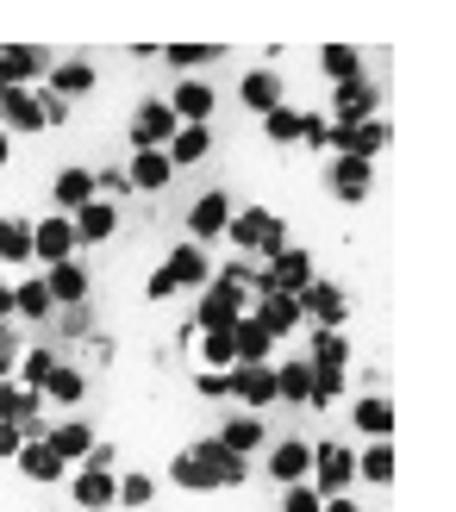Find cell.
I'll list each match as a JSON object with an SVG mask.
<instances>
[{"label":"cell","mask_w":456,"mask_h":512,"mask_svg":"<svg viewBox=\"0 0 456 512\" xmlns=\"http://www.w3.org/2000/svg\"><path fill=\"white\" fill-rule=\"evenodd\" d=\"M319 69L332 75V88H338V82H357L363 75V57L350 44H319Z\"/></svg>","instance_id":"cell-40"},{"label":"cell","mask_w":456,"mask_h":512,"mask_svg":"<svg viewBox=\"0 0 456 512\" xmlns=\"http://www.w3.org/2000/svg\"><path fill=\"white\" fill-rule=\"evenodd\" d=\"M207 150H213V132H207V125H182V132L169 138V163H175V169L207 163Z\"/></svg>","instance_id":"cell-36"},{"label":"cell","mask_w":456,"mask_h":512,"mask_svg":"<svg viewBox=\"0 0 456 512\" xmlns=\"http://www.w3.org/2000/svg\"><path fill=\"white\" fill-rule=\"evenodd\" d=\"M113 500H119V506H150V500H157V481H150V475H138V469H125Z\"/></svg>","instance_id":"cell-43"},{"label":"cell","mask_w":456,"mask_h":512,"mask_svg":"<svg viewBox=\"0 0 456 512\" xmlns=\"http://www.w3.org/2000/svg\"><path fill=\"white\" fill-rule=\"evenodd\" d=\"M19 444H25V431H19V425H7V419H0V456H7V463H13V456H19Z\"/></svg>","instance_id":"cell-51"},{"label":"cell","mask_w":456,"mask_h":512,"mask_svg":"<svg viewBox=\"0 0 456 512\" xmlns=\"http://www.w3.org/2000/svg\"><path fill=\"white\" fill-rule=\"evenodd\" d=\"M244 313H250V294L225 288V281L213 275L207 288H200V313H194V325H200V331H232V325H238Z\"/></svg>","instance_id":"cell-8"},{"label":"cell","mask_w":456,"mask_h":512,"mask_svg":"<svg viewBox=\"0 0 456 512\" xmlns=\"http://www.w3.org/2000/svg\"><path fill=\"white\" fill-rule=\"evenodd\" d=\"M44 288H50V300H57V306H82L88 300V269L75 263V256H69V263H50L44 269Z\"/></svg>","instance_id":"cell-26"},{"label":"cell","mask_w":456,"mask_h":512,"mask_svg":"<svg viewBox=\"0 0 456 512\" xmlns=\"http://www.w3.org/2000/svg\"><path fill=\"white\" fill-rule=\"evenodd\" d=\"M38 94V113H44V132H50V125H63L69 119V100L63 94H50V88H32Z\"/></svg>","instance_id":"cell-48"},{"label":"cell","mask_w":456,"mask_h":512,"mask_svg":"<svg viewBox=\"0 0 456 512\" xmlns=\"http://www.w3.org/2000/svg\"><path fill=\"white\" fill-rule=\"evenodd\" d=\"M238 100H244L250 113H275V107H282V75H275V63L250 69L244 82H238Z\"/></svg>","instance_id":"cell-23"},{"label":"cell","mask_w":456,"mask_h":512,"mask_svg":"<svg viewBox=\"0 0 456 512\" xmlns=\"http://www.w3.org/2000/svg\"><path fill=\"white\" fill-rule=\"evenodd\" d=\"M0 163H7V132H0Z\"/></svg>","instance_id":"cell-54"},{"label":"cell","mask_w":456,"mask_h":512,"mask_svg":"<svg viewBox=\"0 0 456 512\" xmlns=\"http://www.w3.org/2000/svg\"><path fill=\"white\" fill-rule=\"evenodd\" d=\"M300 119H307V113L282 100L275 113H263V138H269V144H300Z\"/></svg>","instance_id":"cell-41"},{"label":"cell","mask_w":456,"mask_h":512,"mask_svg":"<svg viewBox=\"0 0 456 512\" xmlns=\"http://www.w3.org/2000/svg\"><path fill=\"white\" fill-rule=\"evenodd\" d=\"M57 313H63V331H69V338H88V306H57Z\"/></svg>","instance_id":"cell-50"},{"label":"cell","mask_w":456,"mask_h":512,"mask_svg":"<svg viewBox=\"0 0 456 512\" xmlns=\"http://www.w3.org/2000/svg\"><path fill=\"white\" fill-rule=\"evenodd\" d=\"M350 419H357L363 438H388V431H394V400H388V394H363Z\"/></svg>","instance_id":"cell-34"},{"label":"cell","mask_w":456,"mask_h":512,"mask_svg":"<svg viewBox=\"0 0 456 512\" xmlns=\"http://www.w3.org/2000/svg\"><path fill=\"white\" fill-rule=\"evenodd\" d=\"M19 350H25V344H19V331H13V325H0V381H13Z\"/></svg>","instance_id":"cell-47"},{"label":"cell","mask_w":456,"mask_h":512,"mask_svg":"<svg viewBox=\"0 0 456 512\" xmlns=\"http://www.w3.org/2000/svg\"><path fill=\"white\" fill-rule=\"evenodd\" d=\"M207 281H213V256H207V244H194V238H188V244H175L163 263L150 269L144 294H150V300H169L175 288H207Z\"/></svg>","instance_id":"cell-2"},{"label":"cell","mask_w":456,"mask_h":512,"mask_svg":"<svg viewBox=\"0 0 456 512\" xmlns=\"http://www.w3.org/2000/svg\"><path fill=\"white\" fill-rule=\"evenodd\" d=\"M232 194L225 188H213V194H200L194 207H188V232H194V244H207V238H225V225H232Z\"/></svg>","instance_id":"cell-16"},{"label":"cell","mask_w":456,"mask_h":512,"mask_svg":"<svg viewBox=\"0 0 456 512\" xmlns=\"http://www.w3.org/2000/svg\"><path fill=\"white\" fill-rule=\"evenodd\" d=\"M182 132V119L169 113V100H138V113H132V150H169V138Z\"/></svg>","instance_id":"cell-10"},{"label":"cell","mask_w":456,"mask_h":512,"mask_svg":"<svg viewBox=\"0 0 456 512\" xmlns=\"http://www.w3.org/2000/svg\"><path fill=\"white\" fill-rule=\"evenodd\" d=\"M13 463H19L25 481H38V488H63V481H69V463H57V450H50L44 438H25Z\"/></svg>","instance_id":"cell-17"},{"label":"cell","mask_w":456,"mask_h":512,"mask_svg":"<svg viewBox=\"0 0 456 512\" xmlns=\"http://www.w3.org/2000/svg\"><path fill=\"white\" fill-rule=\"evenodd\" d=\"M232 350H238V363H269V356H275V338L244 313V319L232 325Z\"/></svg>","instance_id":"cell-31"},{"label":"cell","mask_w":456,"mask_h":512,"mask_svg":"<svg viewBox=\"0 0 456 512\" xmlns=\"http://www.w3.org/2000/svg\"><path fill=\"white\" fill-rule=\"evenodd\" d=\"M313 275H319V269H313V256L288 244V250H275L269 263L257 269V294H300Z\"/></svg>","instance_id":"cell-6"},{"label":"cell","mask_w":456,"mask_h":512,"mask_svg":"<svg viewBox=\"0 0 456 512\" xmlns=\"http://www.w3.org/2000/svg\"><path fill=\"white\" fill-rule=\"evenodd\" d=\"M250 319H257L269 338H288V331H300V300L294 294H257L250 300Z\"/></svg>","instance_id":"cell-19"},{"label":"cell","mask_w":456,"mask_h":512,"mask_svg":"<svg viewBox=\"0 0 456 512\" xmlns=\"http://www.w3.org/2000/svg\"><path fill=\"white\" fill-rule=\"evenodd\" d=\"M82 250L75 244V219L69 213H44V219H32V263H69V256Z\"/></svg>","instance_id":"cell-9"},{"label":"cell","mask_w":456,"mask_h":512,"mask_svg":"<svg viewBox=\"0 0 456 512\" xmlns=\"http://www.w3.org/2000/svg\"><path fill=\"white\" fill-rule=\"evenodd\" d=\"M163 57H169V63H182V69H200V63H213V57H225V50H219V44H169Z\"/></svg>","instance_id":"cell-44"},{"label":"cell","mask_w":456,"mask_h":512,"mask_svg":"<svg viewBox=\"0 0 456 512\" xmlns=\"http://www.w3.org/2000/svg\"><path fill=\"white\" fill-rule=\"evenodd\" d=\"M325 512H357V506H350V500L338 494V500H325Z\"/></svg>","instance_id":"cell-53"},{"label":"cell","mask_w":456,"mask_h":512,"mask_svg":"<svg viewBox=\"0 0 456 512\" xmlns=\"http://www.w3.org/2000/svg\"><path fill=\"white\" fill-rule=\"evenodd\" d=\"M282 512H325V494L313 488V481H294V488L282 494Z\"/></svg>","instance_id":"cell-45"},{"label":"cell","mask_w":456,"mask_h":512,"mask_svg":"<svg viewBox=\"0 0 456 512\" xmlns=\"http://www.w3.org/2000/svg\"><path fill=\"white\" fill-rule=\"evenodd\" d=\"M332 125H363V119H382V88H375V75H357V82H338L332 88Z\"/></svg>","instance_id":"cell-5"},{"label":"cell","mask_w":456,"mask_h":512,"mask_svg":"<svg viewBox=\"0 0 456 512\" xmlns=\"http://www.w3.org/2000/svg\"><path fill=\"white\" fill-rule=\"evenodd\" d=\"M225 388H232V400H244L250 413H269L275 406V363H232L225 369Z\"/></svg>","instance_id":"cell-11"},{"label":"cell","mask_w":456,"mask_h":512,"mask_svg":"<svg viewBox=\"0 0 456 512\" xmlns=\"http://www.w3.org/2000/svg\"><path fill=\"white\" fill-rule=\"evenodd\" d=\"M200 363H207V369H232L238 363L232 331H200Z\"/></svg>","instance_id":"cell-42"},{"label":"cell","mask_w":456,"mask_h":512,"mask_svg":"<svg viewBox=\"0 0 456 512\" xmlns=\"http://www.w3.org/2000/svg\"><path fill=\"white\" fill-rule=\"evenodd\" d=\"M125 182H132V194H163V188L175 182L169 150H132V163H125Z\"/></svg>","instance_id":"cell-18"},{"label":"cell","mask_w":456,"mask_h":512,"mask_svg":"<svg viewBox=\"0 0 456 512\" xmlns=\"http://www.w3.org/2000/svg\"><path fill=\"white\" fill-rule=\"evenodd\" d=\"M244 475H250V456H232L219 438H200L188 450H175V463H169V481L182 494H219V488H244Z\"/></svg>","instance_id":"cell-1"},{"label":"cell","mask_w":456,"mask_h":512,"mask_svg":"<svg viewBox=\"0 0 456 512\" xmlns=\"http://www.w3.org/2000/svg\"><path fill=\"white\" fill-rule=\"evenodd\" d=\"M119 194H132L125 169H94V200H113V207H119Z\"/></svg>","instance_id":"cell-46"},{"label":"cell","mask_w":456,"mask_h":512,"mask_svg":"<svg viewBox=\"0 0 456 512\" xmlns=\"http://www.w3.org/2000/svg\"><path fill=\"white\" fill-rule=\"evenodd\" d=\"M350 481H357V456H350L344 444H319V450H313V488H319L325 500H338Z\"/></svg>","instance_id":"cell-12"},{"label":"cell","mask_w":456,"mask_h":512,"mask_svg":"<svg viewBox=\"0 0 456 512\" xmlns=\"http://www.w3.org/2000/svg\"><path fill=\"white\" fill-rule=\"evenodd\" d=\"M0 94H7V82H0Z\"/></svg>","instance_id":"cell-55"},{"label":"cell","mask_w":456,"mask_h":512,"mask_svg":"<svg viewBox=\"0 0 456 512\" xmlns=\"http://www.w3.org/2000/svg\"><path fill=\"white\" fill-rule=\"evenodd\" d=\"M50 200H57V213H82L88 200H94V169H82V163H69L57 182H50Z\"/></svg>","instance_id":"cell-25"},{"label":"cell","mask_w":456,"mask_h":512,"mask_svg":"<svg viewBox=\"0 0 456 512\" xmlns=\"http://www.w3.org/2000/svg\"><path fill=\"white\" fill-rule=\"evenodd\" d=\"M50 94H63L69 107L82 94H94V63H50Z\"/></svg>","instance_id":"cell-33"},{"label":"cell","mask_w":456,"mask_h":512,"mask_svg":"<svg viewBox=\"0 0 456 512\" xmlns=\"http://www.w3.org/2000/svg\"><path fill=\"white\" fill-rule=\"evenodd\" d=\"M357 481H369V488H388L394 481V444L388 438H369V450L357 456Z\"/></svg>","instance_id":"cell-35"},{"label":"cell","mask_w":456,"mask_h":512,"mask_svg":"<svg viewBox=\"0 0 456 512\" xmlns=\"http://www.w3.org/2000/svg\"><path fill=\"white\" fill-rule=\"evenodd\" d=\"M13 319V288H0V325Z\"/></svg>","instance_id":"cell-52"},{"label":"cell","mask_w":456,"mask_h":512,"mask_svg":"<svg viewBox=\"0 0 456 512\" xmlns=\"http://www.w3.org/2000/svg\"><path fill=\"white\" fill-rule=\"evenodd\" d=\"M307 369H313V394H307V406H313V413H325V406L344 394V369H350V338H344V331H319Z\"/></svg>","instance_id":"cell-3"},{"label":"cell","mask_w":456,"mask_h":512,"mask_svg":"<svg viewBox=\"0 0 456 512\" xmlns=\"http://www.w3.org/2000/svg\"><path fill=\"white\" fill-rule=\"evenodd\" d=\"M75 219V244H107L113 232H119V207H113V200H88V207L82 213H69Z\"/></svg>","instance_id":"cell-22"},{"label":"cell","mask_w":456,"mask_h":512,"mask_svg":"<svg viewBox=\"0 0 456 512\" xmlns=\"http://www.w3.org/2000/svg\"><path fill=\"white\" fill-rule=\"evenodd\" d=\"M113 494H119V475H113V469H69V500L82 506V512H107V506H119Z\"/></svg>","instance_id":"cell-15"},{"label":"cell","mask_w":456,"mask_h":512,"mask_svg":"<svg viewBox=\"0 0 456 512\" xmlns=\"http://www.w3.org/2000/svg\"><path fill=\"white\" fill-rule=\"evenodd\" d=\"M294 300H300V319H313L319 331H344V319H350L344 288H338V281H325V275H313Z\"/></svg>","instance_id":"cell-7"},{"label":"cell","mask_w":456,"mask_h":512,"mask_svg":"<svg viewBox=\"0 0 456 512\" xmlns=\"http://www.w3.org/2000/svg\"><path fill=\"white\" fill-rule=\"evenodd\" d=\"M307 394H313V369H307V356H300V363H275V400L307 406Z\"/></svg>","instance_id":"cell-38"},{"label":"cell","mask_w":456,"mask_h":512,"mask_svg":"<svg viewBox=\"0 0 456 512\" xmlns=\"http://www.w3.org/2000/svg\"><path fill=\"white\" fill-rule=\"evenodd\" d=\"M219 444L232 450V456H257V450L269 444L263 413H232V419H225V431H219Z\"/></svg>","instance_id":"cell-27"},{"label":"cell","mask_w":456,"mask_h":512,"mask_svg":"<svg viewBox=\"0 0 456 512\" xmlns=\"http://www.w3.org/2000/svg\"><path fill=\"white\" fill-rule=\"evenodd\" d=\"M0 263H32V219L0 213Z\"/></svg>","instance_id":"cell-32"},{"label":"cell","mask_w":456,"mask_h":512,"mask_svg":"<svg viewBox=\"0 0 456 512\" xmlns=\"http://www.w3.org/2000/svg\"><path fill=\"white\" fill-rule=\"evenodd\" d=\"M13 313H25V319H57V300H50L44 275H25L19 288H13Z\"/></svg>","instance_id":"cell-37"},{"label":"cell","mask_w":456,"mask_h":512,"mask_svg":"<svg viewBox=\"0 0 456 512\" xmlns=\"http://www.w3.org/2000/svg\"><path fill=\"white\" fill-rule=\"evenodd\" d=\"M82 400H88V375L75 363H57L44 381V406H82Z\"/></svg>","instance_id":"cell-29"},{"label":"cell","mask_w":456,"mask_h":512,"mask_svg":"<svg viewBox=\"0 0 456 512\" xmlns=\"http://www.w3.org/2000/svg\"><path fill=\"white\" fill-rule=\"evenodd\" d=\"M63 356L50 350V344H38V350H19V369H13V381H25V388H38L44 394V381H50V369H57Z\"/></svg>","instance_id":"cell-39"},{"label":"cell","mask_w":456,"mask_h":512,"mask_svg":"<svg viewBox=\"0 0 456 512\" xmlns=\"http://www.w3.org/2000/svg\"><path fill=\"white\" fill-rule=\"evenodd\" d=\"M194 388L207 394V400H232V388H225V369H200V375H194Z\"/></svg>","instance_id":"cell-49"},{"label":"cell","mask_w":456,"mask_h":512,"mask_svg":"<svg viewBox=\"0 0 456 512\" xmlns=\"http://www.w3.org/2000/svg\"><path fill=\"white\" fill-rule=\"evenodd\" d=\"M213 107H219V94L207 82H182V88H175V100H169V113L182 119V125H207Z\"/></svg>","instance_id":"cell-28"},{"label":"cell","mask_w":456,"mask_h":512,"mask_svg":"<svg viewBox=\"0 0 456 512\" xmlns=\"http://www.w3.org/2000/svg\"><path fill=\"white\" fill-rule=\"evenodd\" d=\"M325 188H332L344 207H363L369 188H375V163H357V157H332L325 163Z\"/></svg>","instance_id":"cell-13"},{"label":"cell","mask_w":456,"mask_h":512,"mask_svg":"<svg viewBox=\"0 0 456 512\" xmlns=\"http://www.w3.org/2000/svg\"><path fill=\"white\" fill-rule=\"evenodd\" d=\"M225 238H232L238 250H257L269 263L275 250H288V225H282V213H269V207H238L232 225H225Z\"/></svg>","instance_id":"cell-4"},{"label":"cell","mask_w":456,"mask_h":512,"mask_svg":"<svg viewBox=\"0 0 456 512\" xmlns=\"http://www.w3.org/2000/svg\"><path fill=\"white\" fill-rule=\"evenodd\" d=\"M0 132H44V113H38V94L32 88H7L0 94Z\"/></svg>","instance_id":"cell-21"},{"label":"cell","mask_w":456,"mask_h":512,"mask_svg":"<svg viewBox=\"0 0 456 512\" xmlns=\"http://www.w3.org/2000/svg\"><path fill=\"white\" fill-rule=\"evenodd\" d=\"M38 75H50V50L44 44H0V82L7 88H32Z\"/></svg>","instance_id":"cell-14"},{"label":"cell","mask_w":456,"mask_h":512,"mask_svg":"<svg viewBox=\"0 0 456 512\" xmlns=\"http://www.w3.org/2000/svg\"><path fill=\"white\" fill-rule=\"evenodd\" d=\"M382 150H388V119H363V125H350V132H344V157L375 163Z\"/></svg>","instance_id":"cell-30"},{"label":"cell","mask_w":456,"mask_h":512,"mask_svg":"<svg viewBox=\"0 0 456 512\" xmlns=\"http://www.w3.org/2000/svg\"><path fill=\"white\" fill-rule=\"evenodd\" d=\"M44 444H50V450H57V463H82V456L94 450V431H88L82 419H75V413H69V419H57V425H50V431H44Z\"/></svg>","instance_id":"cell-24"},{"label":"cell","mask_w":456,"mask_h":512,"mask_svg":"<svg viewBox=\"0 0 456 512\" xmlns=\"http://www.w3.org/2000/svg\"><path fill=\"white\" fill-rule=\"evenodd\" d=\"M269 481H282V488H294V481H307L313 475V444H300V438H282L269 450Z\"/></svg>","instance_id":"cell-20"}]
</instances>
